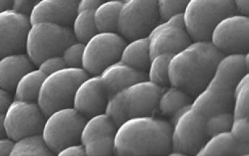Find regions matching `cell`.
<instances>
[{
  "label": "cell",
  "instance_id": "f1b7e54d",
  "mask_svg": "<svg viewBox=\"0 0 249 156\" xmlns=\"http://www.w3.org/2000/svg\"><path fill=\"white\" fill-rule=\"evenodd\" d=\"M232 110V117H249V73L241 77L235 87Z\"/></svg>",
  "mask_w": 249,
  "mask_h": 156
},
{
  "label": "cell",
  "instance_id": "f35d334b",
  "mask_svg": "<svg viewBox=\"0 0 249 156\" xmlns=\"http://www.w3.org/2000/svg\"><path fill=\"white\" fill-rule=\"evenodd\" d=\"M13 142L6 136L0 138V156H10Z\"/></svg>",
  "mask_w": 249,
  "mask_h": 156
},
{
  "label": "cell",
  "instance_id": "8992f818",
  "mask_svg": "<svg viewBox=\"0 0 249 156\" xmlns=\"http://www.w3.org/2000/svg\"><path fill=\"white\" fill-rule=\"evenodd\" d=\"M74 41L70 27L49 21L33 22L27 32L25 53L36 67L45 58L60 55Z\"/></svg>",
  "mask_w": 249,
  "mask_h": 156
},
{
  "label": "cell",
  "instance_id": "484cf974",
  "mask_svg": "<svg viewBox=\"0 0 249 156\" xmlns=\"http://www.w3.org/2000/svg\"><path fill=\"white\" fill-rule=\"evenodd\" d=\"M190 95L178 87L171 85L162 89L158 102L157 109L161 114L171 117L177 109L192 104Z\"/></svg>",
  "mask_w": 249,
  "mask_h": 156
},
{
  "label": "cell",
  "instance_id": "4fadbf2b",
  "mask_svg": "<svg viewBox=\"0 0 249 156\" xmlns=\"http://www.w3.org/2000/svg\"><path fill=\"white\" fill-rule=\"evenodd\" d=\"M249 31L248 16L234 13L216 24L209 41L222 54H243L249 52Z\"/></svg>",
  "mask_w": 249,
  "mask_h": 156
},
{
  "label": "cell",
  "instance_id": "b9f144b4",
  "mask_svg": "<svg viewBox=\"0 0 249 156\" xmlns=\"http://www.w3.org/2000/svg\"><path fill=\"white\" fill-rule=\"evenodd\" d=\"M5 136L4 128H3L2 114H0V138Z\"/></svg>",
  "mask_w": 249,
  "mask_h": 156
},
{
  "label": "cell",
  "instance_id": "8d00e7d4",
  "mask_svg": "<svg viewBox=\"0 0 249 156\" xmlns=\"http://www.w3.org/2000/svg\"><path fill=\"white\" fill-rule=\"evenodd\" d=\"M104 0H78L77 4V12L80 10H94Z\"/></svg>",
  "mask_w": 249,
  "mask_h": 156
},
{
  "label": "cell",
  "instance_id": "d590c367",
  "mask_svg": "<svg viewBox=\"0 0 249 156\" xmlns=\"http://www.w3.org/2000/svg\"><path fill=\"white\" fill-rule=\"evenodd\" d=\"M40 0H14L13 9L28 14L32 7Z\"/></svg>",
  "mask_w": 249,
  "mask_h": 156
},
{
  "label": "cell",
  "instance_id": "e0dca14e",
  "mask_svg": "<svg viewBox=\"0 0 249 156\" xmlns=\"http://www.w3.org/2000/svg\"><path fill=\"white\" fill-rule=\"evenodd\" d=\"M108 95L98 75H89L79 84L71 107L88 118L104 112Z\"/></svg>",
  "mask_w": 249,
  "mask_h": 156
},
{
  "label": "cell",
  "instance_id": "60d3db41",
  "mask_svg": "<svg viewBox=\"0 0 249 156\" xmlns=\"http://www.w3.org/2000/svg\"><path fill=\"white\" fill-rule=\"evenodd\" d=\"M14 0H0V12L13 8Z\"/></svg>",
  "mask_w": 249,
  "mask_h": 156
},
{
  "label": "cell",
  "instance_id": "277c9868",
  "mask_svg": "<svg viewBox=\"0 0 249 156\" xmlns=\"http://www.w3.org/2000/svg\"><path fill=\"white\" fill-rule=\"evenodd\" d=\"M162 89L148 79L137 81L111 95L104 112L116 126L131 117L153 115Z\"/></svg>",
  "mask_w": 249,
  "mask_h": 156
},
{
  "label": "cell",
  "instance_id": "1f68e13d",
  "mask_svg": "<svg viewBox=\"0 0 249 156\" xmlns=\"http://www.w3.org/2000/svg\"><path fill=\"white\" fill-rule=\"evenodd\" d=\"M189 0H158L160 17L166 20L171 16L181 14Z\"/></svg>",
  "mask_w": 249,
  "mask_h": 156
},
{
  "label": "cell",
  "instance_id": "44dd1931",
  "mask_svg": "<svg viewBox=\"0 0 249 156\" xmlns=\"http://www.w3.org/2000/svg\"><path fill=\"white\" fill-rule=\"evenodd\" d=\"M249 144L235 140L229 130L209 137L196 156H248Z\"/></svg>",
  "mask_w": 249,
  "mask_h": 156
},
{
  "label": "cell",
  "instance_id": "ffe728a7",
  "mask_svg": "<svg viewBox=\"0 0 249 156\" xmlns=\"http://www.w3.org/2000/svg\"><path fill=\"white\" fill-rule=\"evenodd\" d=\"M25 52L0 57V89L13 93L16 83L27 71L35 68Z\"/></svg>",
  "mask_w": 249,
  "mask_h": 156
},
{
  "label": "cell",
  "instance_id": "d4e9b609",
  "mask_svg": "<svg viewBox=\"0 0 249 156\" xmlns=\"http://www.w3.org/2000/svg\"><path fill=\"white\" fill-rule=\"evenodd\" d=\"M41 133L31 134L13 141L10 156H53Z\"/></svg>",
  "mask_w": 249,
  "mask_h": 156
},
{
  "label": "cell",
  "instance_id": "4dcf8cb0",
  "mask_svg": "<svg viewBox=\"0 0 249 156\" xmlns=\"http://www.w3.org/2000/svg\"><path fill=\"white\" fill-rule=\"evenodd\" d=\"M84 43L74 40L68 44L61 53V56L68 67H81Z\"/></svg>",
  "mask_w": 249,
  "mask_h": 156
},
{
  "label": "cell",
  "instance_id": "7bdbcfd3",
  "mask_svg": "<svg viewBox=\"0 0 249 156\" xmlns=\"http://www.w3.org/2000/svg\"><path fill=\"white\" fill-rule=\"evenodd\" d=\"M118 1H124V0H118Z\"/></svg>",
  "mask_w": 249,
  "mask_h": 156
},
{
  "label": "cell",
  "instance_id": "7a4b0ae2",
  "mask_svg": "<svg viewBox=\"0 0 249 156\" xmlns=\"http://www.w3.org/2000/svg\"><path fill=\"white\" fill-rule=\"evenodd\" d=\"M223 56L210 41H192L171 56L168 66L170 85L196 96L210 81Z\"/></svg>",
  "mask_w": 249,
  "mask_h": 156
},
{
  "label": "cell",
  "instance_id": "8fae6325",
  "mask_svg": "<svg viewBox=\"0 0 249 156\" xmlns=\"http://www.w3.org/2000/svg\"><path fill=\"white\" fill-rule=\"evenodd\" d=\"M45 117L36 102L13 98L2 114L4 135L14 141L31 134L41 133Z\"/></svg>",
  "mask_w": 249,
  "mask_h": 156
},
{
  "label": "cell",
  "instance_id": "9a60e30c",
  "mask_svg": "<svg viewBox=\"0 0 249 156\" xmlns=\"http://www.w3.org/2000/svg\"><path fill=\"white\" fill-rule=\"evenodd\" d=\"M147 38L151 57L162 53L174 55L192 41L183 25L182 13L159 22Z\"/></svg>",
  "mask_w": 249,
  "mask_h": 156
},
{
  "label": "cell",
  "instance_id": "836d02e7",
  "mask_svg": "<svg viewBox=\"0 0 249 156\" xmlns=\"http://www.w3.org/2000/svg\"><path fill=\"white\" fill-rule=\"evenodd\" d=\"M45 75L52 74L61 68L66 67L61 55H54L43 59L36 66Z\"/></svg>",
  "mask_w": 249,
  "mask_h": 156
},
{
  "label": "cell",
  "instance_id": "7c38bea8",
  "mask_svg": "<svg viewBox=\"0 0 249 156\" xmlns=\"http://www.w3.org/2000/svg\"><path fill=\"white\" fill-rule=\"evenodd\" d=\"M207 138L206 117L191 106L172 125L171 151L196 155Z\"/></svg>",
  "mask_w": 249,
  "mask_h": 156
},
{
  "label": "cell",
  "instance_id": "f546056e",
  "mask_svg": "<svg viewBox=\"0 0 249 156\" xmlns=\"http://www.w3.org/2000/svg\"><path fill=\"white\" fill-rule=\"evenodd\" d=\"M232 121V114L231 111H222L211 114L206 117V130L207 136H211L221 132L230 130Z\"/></svg>",
  "mask_w": 249,
  "mask_h": 156
},
{
  "label": "cell",
  "instance_id": "83f0119b",
  "mask_svg": "<svg viewBox=\"0 0 249 156\" xmlns=\"http://www.w3.org/2000/svg\"><path fill=\"white\" fill-rule=\"evenodd\" d=\"M172 55L162 53L152 56L147 68V79L160 87L170 84L168 66Z\"/></svg>",
  "mask_w": 249,
  "mask_h": 156
},
{
  "label": "cell",
  "instance_id": "e575fe53",
  "mask_svg": "<svg viewBox=\"0 0 249 156\" xmlns=\"http://www.w3.org/2000/svg\"><path fill=\"white\" fill-rule=\"evenodd\" d=\"M58 156H86L84 147L80 142L64 147L56 154Z\"/></svg>",
  "mask_w": 249,
  "mask_h": 156
},
{
  "label": "cell",
  "instance_id": "2e32d148",
  "mask_svg": "<svg viewBox=\"0 0 249 156\" xmlns=\"http://www.w3.org/2000/svg\"><path fill=\"white\" fill-rule=\"evenodd\" d=\"M30 25L28 14L13 8L0 12V57L9 53L25 52Z\"/></svg>",
  "mask_w": 249,
  "mask_h": 156
},
{
  "label": "cell",
  "instance_id": "ba28073f",
  "mask_svg": "<svg viewBox=\"0 0 249 156\" xmlns=\"http://www.w3.org/2000/svg\"><path fill=\"white\" fill-rule=\"evenodd\" d=\"M86 119L71 106L56 109L46 116L41 134L54 155L64 147L80 142Z\"/></svg>",
  "mask_w": 249,
  "mask_h": 156
},
{
  "label": "cell",
  "instance_id": "5bb4252c",
  "mask_svg": "<svg viewBox=\"0 0 249 156\" xmlns=\"http://www.w3.org/2000/svg\"><path fill=\"white\" fill-rule=\"evenodd\" d=\"M116 125L105 112L88 117L82 127L80 142L86 156H111Z\"/></svg>",
  "mask_w": 249,
  "mask_h": 156
},
{
  "label": "cell",
  "instance_id": "30bf717a",
  "mask_svg": "<svg viewBox=\"0 0 249 156\" xmlns=\"http://www.w3.org/2000/svg\"><path fill=\"white\" fill-rule=\"evenodd\" d=\"M126 41L116 31H98L84 43L82 68L89 75H98L106 67L120 59Z\"/></svg>",
  "mask_w": 249,
  "mask_h": 156
},
{
  "label": "cell",
  "instance_id": "ab89813d",
  "mask_svg": "<svg viewBox=\"0 0 249 156\" xmlns=\"http://www.w3.org/2000/svg\"><path fill=\"white\" fill-rule=\"evenodd\" d=\"M232 2L237 13L248 16L249 0H232Z\"/></svg>",
  "mask_w": 249,
  "mask_h": 156
},
{
  "label": "cell",
  "instance_id": "ac0fdd59",
  "mask_svg": "<svg viewBox=\"0 0 249 156\" xmlns=\"http://www.w3.org/2000/svg\"><path fill=\"white\" fill-rule=\"evenodd\" d=\"M78 0H40L28 13L31 23L49 21L70 27Z\"/></svg>",
  "mask_w": 249,
  "mask_h": 156
},
{
  "label": "cell",
  "instance_id": "cb8c5ba5",
  "mask_svg": "<svg viewBox=\"0 0 249 156\" xmlns=\"http://www.w3.org/2000/svg\"><path fill=\"white\" fill-rule=\"evenodd\" d=\"M45 76L37 67L27 71L15 86L12 93L13 99L36 102L40 87Z\"/></svg>",
  "mask_w": 249,
  "mask_h": 156
},
{
  "label": "cell",
  "instance_id": "603a6c76",
  "mask_svg": "<svg viewBox=\"0 0 249 156\" xmlns=\"http://www.w3.org/2000/svg\"><path fill=\"white\" fill-rule=\"evenodd\" d=\"M122 1L104 0L93 11V18L98 32H117L118 20Z\"/></svg>",
  "mask_w": 249,
  "mask_h": 156
},
{
  "label": "cell",
  "instance_id": "6da1fadb",
  "mask_svg": "<svg viewBox=\"0 0 249 156\" xmlns=\"http://www.w3.org/2000/svg\"><path fill=\"white\" fill-rule=\"evenodd\" d=\"M171 129L170 123L153 115L127 119L116 127L113 154L166 155L171 150Z\"/></svg>",
  "mask_w": 249,
  "mask_h": 156
},
{
  "label": "cell",
  "instance_id": "4316f807",
  "mask_svg": "<svg viewBox=\"0 0 249 156\" xmlns=\"http://www.w3.org/2000/svg\"><path fill=\"white\" fill-rule=\"evenodd\" d=\"M93 11L84 10L76 13L70 25L75 41L86 43L90 37L98 32L94 22Z\"/></svg>",
  "mask_w": 249,
  "mask_h": 156
},
{
  "label": "cell",
  "instance_id": "7402d4cb",
  "mask_svg": "<svg viewBox=\"0 0 249 156\" xmlns=\"http://www.w3.org/2000/svg\"><path fill=\"white\" fill-rule=\"evenodd\" d=\"M150 59L148 38L142 36L126 41L119 60L139 71L147 72Z\"/></svg>",
  "mask_w": 249,
  "mask_h": 156
},
{
  "label": "cell",
  "instance_id": "d6a6232c",
  "mask_svg": "<svg viewBox=\"0 0 249 156\" xmlns=\"http://www.w3.org/2000/svg\"><path fill=\"white\" fill-rule=\"evenodd\" d=\"M249 117H232L229 131L237 142L249 144Z\"/></svg>",
  "mask_w": 249,
  "mask_h": 156
},
{
  "label": "cell",
  "instance_id": "52a82bcc",
  "mask_svg": "<svg viewBox=\"0 0 249 156\" xmlns=\"http://www.w3.org/2000/svg\"><path fill=\"white\" fill-rule=\"evenodd\" d=\"M234 13L232 0H189L182 17L192 41H209L216 24Z\"/></svg>",
  "mask_w": 249,
  "mask_h": 156
},
{
  "label": "cell",
  "instance_id": "d6986e66",
  "mask_svg": "<svg viewBox=\"0 0 249 156\" xmlns=\"http://www.w3.org/2000/svg\"><path fill=\"white\" fill-rule=\"evenodd\" d=\"M98 76L108 97L137 81L147 79V72L139 71L120 60L106 67Z\"/></svg>",
  "mask_w": 249,
  "mask_h": 156
},
{
  "label": "cell",
  "instance_id": "9c48e42d",
  "mask_svg": "<svg viewBox=\"0 0 249 156\" xmlns=\"http://www.w3.org/2000/svg\"><path fill=\"white\" fill-rule=\"evenodd\" d=\"M160 18L158 0H124L117 32L126 41L147 36Z\"/></svg>",
  "mask_w": 249,
  "mask_h": 156
},
{
  "label": "cell",
  "instance_id": "3957f363",
  "mask_svg": "<svg viewBox=\"0 0 249 156\" xmlns=\"http://www.w3.org/2000/svg\"><path fill=\"white\" fill-rule=\"evenodd\" d=\"M248 71L244 53L223 55L206 87L192 101V108L206 117L231 111L235 87Z\"/></svg>",
  "mask_w": 249,
  "mask_h": 156
},
{
  "label": "cell",
  "instance_id": "5b68a950",
  "mask_svg": "<svg viewBox=\"0 0 249 156\" xmlns=\"http://www.w3.org/2000/svg\"><path fill=\"white\" fill-rule=\"evenodd\" d=\"M88 76L82 67L68 66L46 75L36 99L44 115L71 106L74 91Z\"/></svg>",
  "mask_w": 249,
  "mask_h": 156
},
{
  "label": "cell",
  "instance_id": "74e56055",
  "mask_svg": "<svg viewBox=\"0 0 249 156\" xmlns=\"http://www.w3.org/2000/svg\"><path fill=\"white\" fill-rule=\"evenodd\" d=\"M12 99H13V96L11 93L4 89H0V114H3Z\"/></svg>",
  "mask_w": 249,
  "mask_h": 156
}]
</instances>
